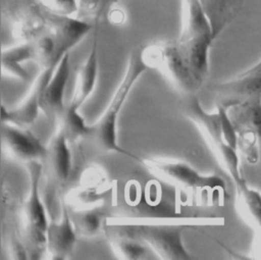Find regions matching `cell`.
Returning <instances> with one entry per match:
<instances>
[{"label":"cell","instance_id":"6da1fadb","mask_svg":"<svg viewBox=\"0 0 261 260\" xmlns=\"http://www.w3.org/2000/svg\"><path fill=\"white\" fill-rule=\"evenodd\" d=\"M138 162L152 175L173 188L190 204L223 206L229 197L226 183L220 175L202 173L186 161L140 157Z\"/></svg>","mask_w":261,"mask_h":260},{"label":"cell","instance_id":"7a4b0ae2","mask_svg":"<svg viewBox=\"0 0 261 260\" xmlns=\"http://www.w3.org/2000/svg\"><path fill=\"white\" fill-rule=\"evenodd\" d=\"M142 49L143 46H139L129 53L121 81L101 116L95 122L89 124V134L87 136L99 150L106 153H118L137 162L140 156L124 150L117 141V121L119 113L134 86L144 72L150 69L143 59Z\"/></svg>","mask_w":261,"mask_h":260},{"label":"cell","instance_id":"3957f363","mask_svg":"<svg viewBox=\"0 0 261 260\" xmlns=\"http://www.w3.org/2000/svg\"><path fill=\"white\" fill-rule=\"evenodd\" d=\"M180 111L193 122L201 137L209 147L221 169L233 184L244 178L240 162V154L231 148L222 135L220 117L217 110L209 112L202 106L197 94L187 95L180 103Z\"/></svg>","mask_w":261,"mask_h":260},{"label":"cell","instance_id":"277c9868","mask_svg":"<svg viewBox=\"0 0 261 260\" xmlns=\"http://www.w3.org/2000/svg\"><path fill=\"white\" fill-rule=\"evenodd\" d=\"M142 56L150 69L158 70L184 96L197 94L204 85L193 71L177 40L143 46Z\"/></svg>","mask_w":261,"mask_h":260},{"label":"cell","instance_id":"5b68a950","mask_svg":"<svg viewBox=\"0 0 261 260\" xmlns=\"http://www.w3.org/2000/svg\"><path fill=\"white\" fill-rule=\"evenodd\" d=\"M25 166L30 185L22 210L24 230L33 251L45 254L46 233L50 220L40 193L43 165L42 161H31Z\"/></svg>","mask_w":261,"mask_h":260},{"label":"cell","instance_id":"8992f818","mask_svg":"<svg viewBox=\"0 0 261 260\" xmlns=\"http://www.w3.org/2000/svg\"><path fill=\"white\" fill-rule=\"evenodd\" d=\"M2 14L19 42H31L48 29V10L39 0H3Z\"/></svg>","mask_w":261,"mask_h":260},{"label":"cell","instance_id":"52a82bcc","mask_svg":"<svg viewBox=\"0 0 261 260\" xmlns=\"http://www.w3.org/2000/svg\"><path fill=\"white\" fill-rule=\"evenodd\" d=\"M120 227H125L130 230L137 238L143 241L159 259H191V254L186 249L182 241V226L150 224Z\"/></svg>","mask_w":261,"mask_h":260},{"label":"cell","instance_id":"ba28073f","mask_svg":"<svg viewBox=\"0 0 261 260\" xmlns=\"http://www.w3.org/2000/svg\"><path fill=\"white\" fill-rule=\"evenodd\" d=\"M2 146L7 155L24 164L46 159L48 147L27 126L1 122Z\"/></svg>","mask_w":261,"mask_h":260},{"label":"cell","instance_id":"9c48e42d","mask_svg":"<svg viewBox=\"0 0 261 260\" xmlns=\"http://www.w3.org/2000/svg\"><path fill=\"white\" fill-rule=\"evenodd\" d=\"M210 91L216 105L229 107L232 105L261 100V70L245 69L234 77L214 84Z\"/></svg>","mask_w":261,"mask_h":260},{"label":"cell","instance_id":"30bf717a","mask_svg":"<svg viewBox=\"0 0 261 260\" xmlns=\"http://www.w3.org/2000/svg\"><path fill=\"white\" fill-rule=\"evenodd\" d=\"M55 69L44 68L34 80L24 99L15 107L1 106V122L29 126L38 118L41 111V95Z\"/></svg>","mask_w":261,"mask_h":260},{"label":"cell","instance_id":"8fae6325","mask_svg":"<svg viewBox=\"0 0 261 260\" xmlns=\"http://www.w3.org/2000/svg\"><path fill=\"white\" fill-rule=\"evenodd\" d=\"M60 217L58 220H50L46 233L45 254L49 259L64 260L71 256L76 242L70 211L64 199L60 203Z\"/></svg>","mask_w":261,"mask_h":260},{"label":"cell","instance_id":"7c38bea8","mask_svg":"<svg viewBox=\"0 0 261 260\" xmlns=\"http://www.w3.org/2000/svg\"><path fill=\"white\" fill-rule=\"evenodd\" d=\"M69 74V53H67L59 61L41 95V111L53 123H58L65 111L64 95Z\"/></svg>","mask_w":261,"mask_h":260},{"label":"cell","instance_id":"4fadbf2b","mask_svg":"<svg viewBox=\"0 0 261 260\" xmlns=\"http://www.w3.org/2000/svg\"><path fill=\"white\" fill-rule=\"evenodd\" d=\"M225 223L222 216H106L104 227L114 226H138V225H176L182 227H203L221 226Z\"/></svg>","mask_w":261,"mask_h":260},{"label":"cell","instance_id":"5bb4252c","mask_svg":"<svg viewBox=\"0 0 261 260\" xmlns=\"http://www.w3.org/2000/svg\"><path fill=\"white\" fill-rule=\"evenodd\" d=\"M99 74V59H98V38L95 33L91 50L80 66L72 95L69 104L66 108L74 111H80L82 106L88 101L96 89Z\"/></svg>","mask_w":261,"mask_h":260},{"label":"cell","instance_id":"9a60e30c","mask_svg":"<svg viewBox=\"0 0 261 260\" xmlns=\"http://www.w3.org/2000/svg\"><path fill=\"white\" fill-rule=\"evenodd\" d=\"M70 142L62 128L57 124L48 147L46 159L49 162L52 177L58 185H64L72 170V153L70 150Z\"/></svg>","mask_w":261,"mask_h":260},{"label":"cell","instance_id":"2e32d148","mask_svg":"<svg viewBox=\"0 0 261 260\" xmlns=\"http://www.w3.org/2000/svg\"><path fill=\"white\" fill-rule=\"evenodd\" d=\"M182 27L177 40L180 42H192L203 39H212L215 41L211 24L200 0H182Z\"/></svg>","mask_w":261,"mask_h":260},{"label":"cell","instance_id":"e0dca14e","mask_svg":"<svg viewBox=\"0 0 261 260\" xmlns=\"http://www.w3.org/2000/svg\"><path fill=\"white\" fill-rule=\"evenodd\" d=\"M236 207L241 218L257 231L261 230V193L250 187L246 179L233 184Z\"/></svg>","mask_w":261,"mask_h":260},{"label":"cell","instance_id":"ac0fdd59","mask_svg":"<svg viewBox=\"0 0 261 260\" xmlns=\"http://www.w3.org/2000/svg\"><path fill=\"white\" fill-rule=\"evenodd\" d=\"M114 256L123 260H138L147 255L148 246L125 227H104Z\"/></svg>","mask_w":261,"mask_h":260},{"label":"cell","instance_id":"d6986e66","mask_svg":"<svg viewBox=\"0 0 261 260\" xmlns=\"http://www.w3.org/2000/svg\"><path fill=\"white\" fill-rule=\"evenodd\" d=\"M215 38L231 23L242 9L244 0H200Z\"/></svg>","mask_w":261,"mask_h":260},{"label":"cell","instance_id":"ffe728a7","mask_svg":"<svg viewBox=\"0 0 261 260\" xmlns=\"http://www.w3.org/2000/svg\"><path fill=\"white\" fill-rule=\"evenodd\" d=\"M30 60L35 61V48L32 41L19 42L13 47L3 49L1 58L2 73L27 82L30 79V73L23 64Z\"/></svg>","mask_w":261,"mask_h":260},{"label":"cell","instance_id":"44dd1931","mask_svg":"<svg viewBox=\"0 0 261 260\" xmlns=\"http://www.w3.org/2000/svg\"><path fill=\"white\" fill-rule=\"evenodd\" d=\"M226 110L238 134L253 132L261 136V100L232 105Z\"/></svg>","mask_w":261,"mask_h":260},{"label":"cell","instance_id":"7402d4cb","mask_svg":"<svg viewBox=\"0 0 261 260\" xmlns=\"http://www.w3.org/2000/svg\"><path fill=\"white\" fill-rule=\"evenodd\" d=\"M70 215L77 236L91 239L104 229L106 213L103 210V205L72 209Z\"/></svg>","mask_w":261,"mask_h":260},{"label":"cell","instance_id":"603a6c76","mask_svg":"<svg viewBox=\"0 0 261 260\" xmlns=\"http://www.w3.org/2000/svg\"><path fill=\"white\" fill-rule=\"evenodd\" d=\"M113 187L104 188L80 184L72 188L65 196L64 201L72 209H83L93 206L103 205L104 202L112 195Z\"/></svg>","mask_w":261,"mask_h":260},{"label":"cell","instance_id":"cb8c5ba5","mask_svg":"<svg viewBox=\"0 0 261 260\" xmlns=\"http://www.w3.org/2000/svg\"><path fill=\"white\" fill-rule=\"evenodd\" d=\"M120 0H77V17L90 22H97L101 17H107Z\"/></svg>","mask_w":261,"mask_h":260},{"label":"cell","instance_id":"d4e9b609","mask_svg":"<svg viewBox=\"0 0 261 260\" xmlns=\"http://www.w3.org/2000/svg\"><path fill=\"white\" fill-rule=\"evenodd\" d=\"M57 124L62 126L70 143L87 138L89 134V124L86 122L80 111L65 108V111Z\"/></svg>","mask_w":261,"mask_h":260},{"label":"cell","instance_id":"484cf974","mask_svg":"<svg viewBox=\"0 0 261 260\" xmlns=\"http://www.w3.org/2000/svg\"><path fill=\"white\" fill-rule=\"evenodd\" d=\"M238 152L250 165H256L261 157V136L253 132L239 133Z\"/></svg>","mask_w":261,"mask_h":260},{"label":"cell","instance_id":"4316f807","mask_svg":"<svg viewBox=\"0 0 261 260\" xmlns=\"http://www.w3.org/2000/svg\"><path fill=\"white\" fill-rule=\"evenodd\" d=\"M216 110L219 113L220 117V125H221V131L222 135L224 137L225 142L233 149L238 150V132L227 113V110L224 106L222 105H216Z\"/></svg>","mask_w":261,"mask_h":260},{"label":"cell","instance_id":"83f0119b","mask_svg":"<svg viewBox=\"0 0 261 260\" xmlns=\"http://www.w3.org/2000/svg\"><path fill=\"white\" fill-rule=\"evenodd\" d=\"M46 9L60 15H74L79 10L77 0H39Z\"/></svg>","mask_w":261,"mask_h":260},{"label":"cell","instance_id":"f1b7e54d","mask_svg":"<svg viewBox=\"0 0 261 260\" xmlns=\"http://www.w3.org/2000/svg\"><path fill=\"white\" fill-rule=\"evenodd\" d=\"M107 17L111 20L112 23L119 24V23L123 22L124 14H123V12H122L121 10H118L117 8H114V9H112V10L109 12V14H108Z\"/></svg>","mask_w":261,"mask_h":260},{"label":"cell","instance_id":"f546056e","mask_svg":"<svg viewBox=\"0 0 261 260\" xmlns=\"http://www.w3.org/2000/svg\"><path fill=\"white\" fill-rule=\"evenodd\" d=\"M255 258L261 259V230H258V237L256 240V244L254 246V253Z\"/></svg>","mask_w":261,"mask_h":260},{"label":"cell","instance_id":"4dcf8cb0","mask_svg":"<svg viewBox=\"0 0 261 260\" xmlns=\"http://www.w3.org/2000/svg\"><path fill=\"white\" fill-rule=\"evenodd\" d=\"M248 70H251V71H258V70H261V59L258 61V62H256L254 65H252L251 67H249V68H247Z\"/></svg>","mask_w":261,"mask_h":260}]
</instances>
